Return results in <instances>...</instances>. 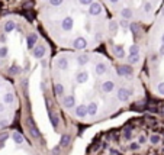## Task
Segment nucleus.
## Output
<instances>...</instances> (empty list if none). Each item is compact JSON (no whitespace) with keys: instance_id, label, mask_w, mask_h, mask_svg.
Wrapping results in <instances>:
<instances>
[{"instance_id":"16","label":"nucleus","mask_w":164,"mask_h":155,"mask_svg":"<svg viewBox=\"0 0 164 155\" xmlns=\"http://www.w3.org/2000/svg\"><path fill=\"white\" fill-rule=\"evenodd\" d=\"M22 73V68H20L19 65H12L9 68V74L10 75H18V74H20Z\"/></svg>"},{"instance_id":"29","label":"nucleus","mask_w":164,"mask_h":155,"mask_svg":"<svg viewBox=\"0 0 164 155\" xmlns=\"http://www.w3.org/2000/svg\"><path fill=\"white\" fill-rule=\"evenodd\" d=\"M109 2H111L112 5H116V3H118V2H119V0H109Z\"/></svg>"},{"instance_id":"13","label":"nucleus","mask_w":164,"mask_h":155,"mask_svg":"<svg viewBox=\"0 0 164 155\" xmlns=\"http://www.w3.org/2000/svg\"><path fill=\"white\" fill-rule=\"evenodd\" d=\"M15 28H16V25H15V22H12V20H7V22L5 23V26H3V29H5V32H6V33L13 32Z\"/></svg>"},{"instance_id":"17","label":"nucleus","mask_w":164,"mask_h":155,"mask_svg":"<svg viewBox=\"0 0 164 155\" xmlns=\"http://www.w3.org/2000/svg\"><path fill=\"white\" fill-rule=\"evenodd\" d=\"M9 54V48L6 47V45H2L0 47V58H6Z\"/></svg>"},{"instance_id":"9","label":"nucleus","mask_w":164,"mask_h":155,"mask_svg":"<svg viewBox=\"0 0 164 155\" xmlns=\"http://www.w3.org/2000/svg\"><path fill=\"white\" fill-rule=\"evenodd\" d=\"M36 42H38V35L36 33H29L28 36H26V44H28L29 49H34Z\"/></svg>"},{"instance_id":"4","label":"nucleus","mask_w":164,"mask_h":155,"mask_svg":"<svg viewBox=\"0 0 164 155\" xmlns=\"http://www.w3.org/2000/svg\"><path fill=\"white\" fill-rule=\"evenodd\" d=\"M73 26H74V20H73L71 16H65V18L63 19V22H61V28H63V31H65V32H70L73 29Z\"/></svg>"},{"instance_id":"2","label":"nucleus","mask_w":164,"mask_h":155,"mask_svg":"<svg viewBox=\"0 0 164 155\" xmlns=\"http://www.w3.org/2000/svg\"><path fill=\"white\" fill-rule=\"evenodd\" d=\"M89 78H90V75H89V73H87V71H78L77 74L74 75L76 84H78V86L86 84L87 81H89Z\"/></svg>"},{"instance_id":"12","label":"nucleus","mask_w":164,"mask_h":155,"mask_svg":"<svg viewBox=\"0 0 164 155\" xmlns=\"http://www.w3.org/2000/svg\"><path fill=\"white\" fill-rule=\"evenodd\" d=\"M89 58H90V57L87 55V54H82V55H78L77 57V64L78 65H86L87 62H89Z\"/></svg>"},{"instance_id":"1","label":"nucleus","mask_w":164,"mask_h":155,"mask_svg":"<svg viewBox=\"0 0 164 155\" xmlns=\"http://www.w3.org/2000/svg\"><path fill=\"white\" fill-rule=\"evenodd\" d=\"M134 132H135V126H134V125H125V126L121 129V135L126 141L128 148L132 151V154H134V155H142V154H140L141 148H142V144L138 141V136H137V138L134 136ZM95 144H96V145L99 146L103 152H106V155H121V154H119L118 146H112L111 141H109L107 138L97 139ZM90 154H92V155H105V154H96L95 151H90ZM148 155H164V146H163V149L160 151V152L150 151V154H148Z\"/></svg>"},{"instance_id":"3","label":"nucleus","mask_w":164,"mask_h":155,"mask_svg":"<svg viewBox=\"0 0 164 155\" xmlns=\"http://www.w3.org/2000/svg\"><path fill=\"white\" fill-rule=\"evenodd\" d=\"M87 47V41L84 36H77L73 41V48L74 49H84Z\"/></svg>"},{"instance_id":"27","label":"nucleus","mask_w":164,"mask_h":155,"mask_svg":"<svg viewBox=\"0 0 164 155\" xmlns=\"http://www.w3.org/2000/svg\"><path fill=\"white\" fill-rule=\"evenodd\" d=\"M6 110V103H0V113H3Z\"/></svg>"},{"instance_id":"18","label":"nucleus","mask_w":164,"mask_h":155,"mask_svg":"<svg viewBox=\"0 0 164 155\" xmlns=\"http://www.w3.org/2000/svg\"><path fill=\"white\" fill-rule=\"evenodd\" d=\"M129 55H140V47L138 45H132L129 48Z\"/></svg>"},{"instance_id":"19","label":"nucleus","mask_w":164,"mask_h":155,"mask_svg":"<svg viewBox=\"0 0 164 155\" xmlns=\"http://www.w3.org/2000/svg\"><path fill=\"white\" fill-rule=\"evenodd\" d=\"M118 25H119L118 22H115V20H112V22H111V25H109V31H111L112 33H115L116 31H118Z\"/></svg>"},{"instance_id":"10","label":"nucleus","mask_w":164,"mask_h":155,"mask_svg":"<svg viewBox=\"0 0 164 155\" xmlns=\"http://www.w3.org/2000/svg\"><path fill=\"white\" fill-rule=\"evenodd\" d=\"M12 141L16 144V145H20V144H23L25 142V138H23V135L22 133H19L18 131H15V132H12Z\"/></svg>"},{"instance_id":"23","label":"nucleus","mask_w":164,"mask_h":155,"mask_svg":"<svg viewBox=\"0 0 164 155\" xmlns=\"http://www.w3.org/2000/svg\"><path fill=\"white\" fill-rule=\"evenodd\" d=\"M119 25H121V26H122V28H124V29H128V28H129V26H131V25L128 23V20H125V19H122L121 22H119Z\"/></svg>"},{"instance_id":"33","label":"nucleus","mask_w":164,"mask_h":155,"mask_svg":"<svg viewBox=\"0 0 164 155\" xmlns=\"http://www.w3.org/2000/svg\"><path fill=\"white\" fill-rule=\"evenodd\" d=\"M0 89H2V83H0Z\"/></svg>"},{"instance_id":"11","label":"nucleus","mask_w":164,"mask_h":155,"mask_svg":"<svg viewBox=\"0 0 164 155\" xmlns=\"http://www.w3.org/2000/svg\"><path fill=\"white\" fill-rule=\"evenodd\" d=\"M121 16H122V19H125V20H129V19H132L134 13H132V10H131L129 7H124V9L121 10Z\"/></svg>"},{"instance_id":"20","label":"nucleus","mask_w":164,"mask_h":155,"mask_svg":"<svg viewBox=\"0 0 164 155\" xmlns=\"http://www.w3.org/2000/svg\"><path fill=\"white\" fill-rule=\"evenodd\" d=\"M63 2L64 0H49V5L54 6V7H58V6L63 5Z\"/></svg>"},{"instance_id":"32","label":"nucleus","mask_w":164,"mask_h":155,"mask_svg":"<svg viewBox=\"0 0 164 155\" xmlns=\"http://www.w3.org/2000/svg\"><path fill=\"white\" fill-rule=\"evenodd\" d=\"M161 112H163V115H164V107H163V110H161Z\"/></svg>"},{"instance_id":"24","label":"nucleus","mask_w":164,"mask_h":155,"mask_svg":"<svg viewBox=\"0 0 164 155\" xmlns=\"http://www.w3.org/2000/svg\"><path fill=\"white\" fill-rule=\"evenodd\" d=\"M80 2V5H83V6H90L93 3V0H78Z\"/></svg>"},{"instance_id":"7","label":"nucleus","mask_w":164,"mask_h":155,"mask_svg":"<svg viewBox=\"0 0 164 155\" xmlns=\"http://www.w3.org/2000/svg\"><path fill=\"white\" fill-rule=\"evenodd\" d=\"M89 13L92 15V16H99V15L102 13V5L100 3L93 2L92 5L89 6Z\"/></svg>"},{"instance_id":"15","label":"nucleus","mask_w":164,"mask_h":155,"mask_svg":"<svg viewBox=\"0 0 164 155\" xmlns=\"http://www.w3.org/2000/svg\"><path fill=\"white\" fill-rule=\"evenodd\" d=\"M140 62V55H128V64L129 65H135Z\"/></svg>"},{"instance_id":"30","label":"nucleus","mask_w":164,"mask_h":155,"mask_svg":"<svg viewBox=\"0 0 164 155\" xmlns=\"http://www.w3.org/2000/svg\"><path fill=\"white\" fill-rule=\"evenodd\" d=\"M161 44H164V33H163V36H161Z\"/></svg>"},{"instance_id":"28","label":"nucleus","mask_w":164,"mask_h":155,"mask_svg":"<svg viewBox=\"0 0 164 155\" xmlns=\"http://www.w3.org/2000/svg\"><path fill=\"white\" fill-rule=\"evenodd\" d=\"M41 65H42L44 68H45V67L48 65V62H47V60H41Z\"/></svg>"},{"instance_id":"25","label":"nucleus","mask_w":164,"mask_h":155,"mask_svg":"<svg viewBox=\"0 0 164 155\" xmlns=\"http://www.w3.org/2000/svg\"><path fill=\"white\" fill-rule=\"evenodd\" d=\"M6 41H7V38H6V35H5V33H2V35H0V44H3V45H5V44H6Z\"/></svg>"},{"instance_id":"31","label":"nucleus","mask_w":164,"mask_h":155,"mask_svg":"<svg viewBox=\"0 0 164 155\" xmlns=\"http://www.w3.org/2000/svg\"><path fill=\"white\" fill-rule=\"evenodd\" d=\"M161 13H163V16H164V7H163V10H161Z\"/></svg>"},{"instance_id":"26","label":"nucleus","mask_w":164,"mask_h":155,"mask_svg":"<svg viewBox=\"0 0 164 155\" xmlns=\"http://www.w3.org/2000/svg\"><path fill=\"white\" fill-rule=\"evenodd\" d=\"M158 54L164 57V44H161V47H160V49H158Z\"/></svg>"},{"instance_id":"6","label":"nucleus","mask_w":164,"mask_h":155,"mask_svg":"<svg viewBox=\"0 0 164 155\" xmlns=\"http://www.w3.org/2000/svg\"><path fill=\"white\" fill-rule=\"evenodd\" d=\"M45 52H47V48L44 47V45H39V47H35L32 49V57L36 58V60H42V57L45 55Z\"/></svg>"},{"instance_id":"14","label":"nucleus","mask_w":164,"mask_h":155,"mask_svg":"<svg viewBox=\"0 0 164 155\" xmlns=\"http://www.w3.org/2000/svg\"><path fill=\"white\" fill-rule=\"evenodd\" d=\"M113 54H115L116 58H124V57H125V49H124L121 45H118V47H115V49H113Z\"/></svg>"},{"instance_id":"5","label":"nucleus","mask_w":164,"mask_h":155,"mask_svg":"<svg viewBox=\"0 0 164 155\" xmlns=\"http://www.w3.org/2000/svg\"><path fill=\"white\" fill-rule=\"evenodd\" d=\"M55 67L60 71H65L68 68V60L65 57H58L57 60H55Z\"/></svg>"},{"instance_id":"21","label":"nucleus","mask_w":164,"mask_h":155,"mask_svg":"<svg viewBox=\"0 0 164 155\" xmlns=\"http://www.w3.org/2000/svg\"><path fill=\"white\" fill-rule=\"evenodd\" d=\"M129 28H131V31H132L134 33H138V32H140V25H138V23H131Z\"/></svg>"},{"instance_id":"8","label":"nucleus","mask_w":164,"mask_h":155,"mask_svg":"<svg viewBox=\"0 0 164 155\" xmlns=\"http://www.w3.org/2000/svg\"><path fill=\"white\" fill-rule=\"evenodd\" d=\"M95 73H96V75H105L107 73V64H105V62H97L96 67H95Z\"/></svg>"},{"instance_id":"22","label":"nucleus","mask_w":164,"mask_h":155,"mask_svg":"<svg viewBox=\"0 0 164 155\" xmlns=\"http://www.w3.org/2000/svg\"><path fill=\"white\" fill-rule=\"evenodd\" d=\"M144 10L147 12V13H150L151 10H153V6H151V3H150V2H147V3L144 5Z\"/></svg>"}]
</instances>
